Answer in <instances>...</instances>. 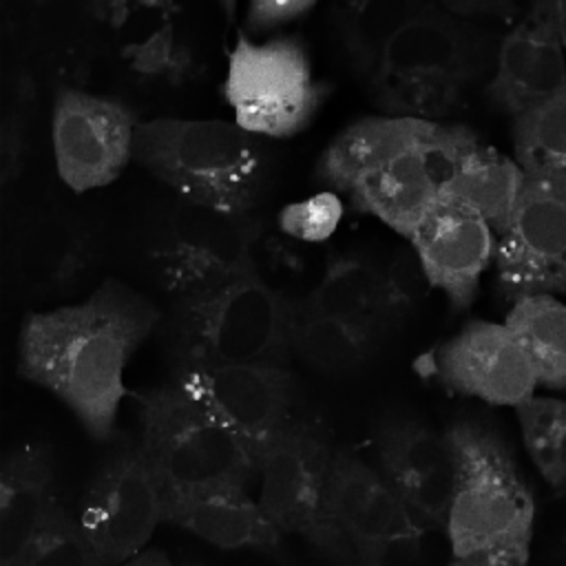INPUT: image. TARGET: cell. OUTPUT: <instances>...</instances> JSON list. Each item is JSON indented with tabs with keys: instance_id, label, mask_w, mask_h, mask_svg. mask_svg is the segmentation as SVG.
<instances>
[{
	"instance_id": "6da1fadb",
	"label": "cell",
	"mask_w": 566,
	"mask_h": 566,
	"mask_svg": "<svg viewBox=\"0 0 566 566\" xmlns=\"http://www.w3.org/2000/svg\"><path fill=\"white\" fill-rule=\"evenodd\" d=\"M159 321L148 296L108 279L84 301L27 312L15 371L60 398L93 440L108 442L126 396L124 371Z\"/></svg>"
},
{
	"instance_id": "7a4b0ae2",
	"label": "cell",
	"mask_w": 566,
	"mask_h": 566,
	"mask_svg": "<svg viewBox=\"0 0 566 566\" xmlns=\"http://www.w3.org/2000/svg\"><path fill=\"white\" fill-rule=\"evenodd\" d=\"M497 46L500 38L480 22L422 2L385 51L369 95L385 115L442 122L489 82Z\"/></svg>"
},
{
	"instance_id": "3957f363",
	"label": "cell",
	"mask_w": 566,
	"mask_h": 566,
	"mask_svg": "<svg viewBox=\"0 0 566 566\" xmlns=\"http://www.w3.org/2000/svg\"><path fill=\"white\" fill-rule=\"evenodd\" d=\"M133 161L175 197L226 212H252L268 177L263 139L226 119H144Z\"/></svg>"
},
{
	"instance_id": "277c9868",
	"label": "cell",
	"mask_w": 566,
	"mask_h": 566,
	"mask_svg": "<svg viewBox=\"0 0 566 566\" xmlns=\"http://www.w3.org/2000/svg\"><path fill=\"white\" fill-rule=\"evenodd\" d=\"M298 301L254 270L172 298L166 323L170 363L290 365Z\"/></svg>"
},
{
	"instance_id": "5b68a950",
	"label": "cell",
	"mask_w": 566,
	"mask_h": 566,
	"mask_svg": "<svg viewBox=\"0 0 566 566\" xmlns=\"http://www.w3.org/2000/svg\"><path fill=\"white\" fill-rule=\"evenodd\" d=\"M139 447L164 497L248 491L259 478L252 451L172 380L135 394Z\"/></svg>"
},
{
	"instance_id": "8992f818",
	"label": "cell",
	"mask_w": 566,
	"mask_h": 566,
	"mask_svg": "<svg viewBox=\"0 0 566 566\" xmlns=\"http://www.w3.org/2000/svg\"><path fill=\"white\" fill-rule=\"evenodd\" d=\"M455 486L444 524L453 555L491 546H531L535 500L506 440L480 420L444 429Z\"/></svg>"
},
{
	"instance_id": "52a82bcc",
	"label": "cell",
	"mask_w": 566,
	"mask_h": 566,
	"mask_svg": "<svg viewBox=\"0 0 566 566\" xmlns=\"http://www.w3.org/2000/svg\"><path fill=\"white\" fill-rule=\"evenodd\" d=\"M221 91L241 128L261 139H287L314 122L329 84L314 75L296 35L252 40L239 33Z\"/></svg>"
},
{
	"instance_id": "ba28073f",
	"label": "cell",
	"mask_w": 566,
	"mask_h": 566,
	"mask_svg": "<svg viewBox=\"0 0 566 566\" xmlns=\"http://www.w3.org/2000/svg\"><path fill=\"white\" fill-rule=\"evenodd\" d=\"M332 451L316 422L292 416L256 460V502L283 535H301L338 566H358L327 509Z\"/></svg>"
},
{
	"instance_id": "9c48e42d",
	"label": "cell",
	"mask_w": 566,
	"mask_h": 566,
	"mask_svg": "<svg viewBox=\"0 0 566 566\" xmlns=\"http://www.w3.org/2000/svg\"><path fill=\"white\" fill-rule=\"evenodd\" d=\"M478 146V135L462 124L422 119L413 135L349 188L352 208L380 219L409 241L440 206L444 186Z\"/></svg>"
},
{
	"instance_id": "30bf717a",
	"label": "cell",
	"mask_w": 566,
	"mask_h": 566,
	"mask_svg": "<svg viewBox=\"0 0 566 566\" xmlns=\"http://www.w3.org/2000/svg\"><path fill=\"white\" fill-rule=\"evenodd\" d=\"M261 234L263 223L254 212H226L175 197L153 245L161 287L177 298L254 272Z\"/></svg>"
},
{
	"instance_id": "8fae6325",
	"label": "cell",
	"mask_w": 566,
	"mask_h": 566,
	"mask_svg": "<svg viewBox=\"0 0 566 566\" xmlns=\"http://www.w3.org/2000/svg\"><path fill=\"white\" fill-rule=\"evenodd\" d=\"M77 522L108 566L144 551L164 522V491L137 440L122 442L97 467L82 495Z\"/></svg>"
},
{
	"instance_id": "7c38bea8",
	"label": "cell",
	"mask_w": 566,
	"mask_h": 566,
	"mask_svg": "<svg viewBox=\"0 0 566 566\" xmlns=\"http://www.w3.org/2000/svg\"><path fill=\"white\" fill-rule=\"evenodd\" d=\"M135 111L108 95L57 86L51 108V148L60 179L73 192L113 184L135 155Z\"/></svg>"
},
{
	"instance_id": "4fadbf2b",
	"label": "cell",
	"mask_w": 566,
	"mask_h": 566,
	"mask_svg": "<svg viewBox=\"0 0 566 566\" xmlns=\"http://www.w3.org/2000/svg\"><path fill=\"white\" fill-rule=\"evenodd\" d=\"M170 380L221 420L256 460L294 416L290 365L170 363Z\"/></svg>"
},
{
	"instance_id": "5bb4252c",
	"label": "cell",
	"mask_w": 566,
	"mask_h": 566,
	"mask_svg": "<svg viewBox=\"0 0 566 566\" xmlns=\"http://www.w3.org/2000/svg\"><path fill=\"white\" fill-rule=\"evenodd\" d=\"M497 296L566 294V190L542 179H524L504 228L495 234Z\"/></svg>"
},
{
	"instance_id": "9a60e30c",
	"label": "cell",
	"mask_w": 566,
	"mask_h": 566,
	"mask_svg": "<svg viewBox=\"0 0 566 566\" xmlns=\"http://www.w3.org/2000/svg\"><path fill=\"white\" fill-rule=\"evenodd\" d=\"M431 374L453 394L495 407H517L535 396L537 378L520 340L504 323L469 321L429 358Z\"/></svg>"
},
{
	"instance_id": "2e32d148",
	"label": "cell",
	"mask_w": 566,
	"mask_h": 566,
	"mask_svg": "<svg viewBox=\"0 0 566 566\" xmlns=\"http://www.w3.org/2000/svg\"><path fill=\"white\" fill-rule=\"evenodd\" d=\"M378 471L427 526L444 528L453 486L455 460L444 433L429 424L391 416L376 429Z\"/></svg>"
},
{
	"instance_id": "e0dca14e",
	"label": "cell",
	"mask_w": 566,
	"mask_h": 566,
	"mask_svg": "<svg viewBox=\"0 0 566 566\" xmlns=\"http://www.w3.org/2000/svg\"><path fill=\"white\" fill-rule=\"evenodd\" d=\"M327 509L358 566H365L391 539L422 526L385 475L345 447L332 451Z\"/></svg>"
},
{
	"instance_id": "ac0fdd59",
	"label": "cell",
	"mask_w": 566,
	"mask_h": 566,
	"mask_svg": "<svg viewBox=\"0 0 566 566\" xmlns=\"http://www.w3.org/2000/svg\"><path fill=\"white\" fill-rule=\"evenodd\" d=\"M564 88L566 53L553 22L551 0H539L528 4L513 29L500 38L484 91L493 106L517 117Z\"/></svg>"
},
{
	"instance_id": "d6986e66",
	"label": "cell",
	"mask_w": 566,
	"mask_h": 566,
	"mask_svg": "<svg viewBox=\"0 0 566 566\" xmlns=\"http://www.w3.org/2000/svg\"><path fill=\"white\" fill-rule=\"evenodd\" d=\"M431 287L442 290L453 310L473 303L480 279L493 265L495 232L478 214L438 206L409 237Z\"/></svg>"
},
{
	"instance_id": "ffe728a7",
	"label": "cell",
	"mask_w": 566,
	"mask_h": 566,
	"mask_svg": "<svg viewBox=\"0 0 566 566\" xmlns=\"http://www.w3.org/2000/svg\"><path fill=\"white\" fill-rule=\"evenodd\" d=\"M53 453L44 442H24L0 467V566H18L57 504Z\"/></svg>"
},
{
	"instance_id": "44dd1931",
	"label": "cell",
	"mask_w": 566,
	"mask_h": 566,
	"mask_svg": "<svg viewBox=\"0 0 566 566\" xmlns=\"http://www.w3.org/2000/svg\"><path fill=\"white\" fill-rule=\"evenodd\" d=\"M91 234L66 214H49L29 226L11 250V265L22 285L35 294L73 290L91 270Z\"/></svg>"
},
{
	"instance_id": "7402d4cb",
	"label": "cell",
	"mask_w": 566,
	"mask_h": 566,
	"mask_svg": "<svg viewBox=\"0 0 566 566\" xmlns=\"http://www.w3.org/2000/svg\"><path fill=\"white\" fill-rule=\"evenodd\" d=\"M164 522L186 528L223 551L252 548L274 553L283 539V533L248 491L164 497Z\"/></svg>"
},
{
	"instance_id": "603a6c76",
	"label": "cell",
	"mask_w": 566,
	"mask_h": 566,
	"mask_svg": "<svg viewBox=\"0 0 566 566\" xmlns=\"http://www.w3.org/2000/svg\"><path fill=\"white\" fill-rule=\"evenodd\" d=\"M394 332L378 321H354L298 307L292 352L318 374L340 376L365 367Z\"/></svg>"
},
{
	"instance_id": "cb8c5ba5",
	"label": "cell",
	"mask_w": 566,
	"mask_h": 566,
	"mask_svg": "<svg viewBox=\"0 0 566 566\" xmlns=\"http://www.w3.org/2000/svg\"><path fill=\"white\" fill-rule=\"evenodd\" d=\"M422 0H347L329 9L332 24L352 73L367 86L400 29Z\"/></svg>"
},
{
	"instance_id": "d4e9b609",
	"label": "cell",
	"mask_w": 566,
	"mask_h": 566,
	"mask_svg": "<svg viewBox=\"0 0 566 566\" xmlns=\"http://www.w3.org/2000/svg\"><path fill=\"white\" fill-rule=\"evenodd\" d=\"M526 175L515 159L480 144L442 190L440 206H455L484 219L497 234L517 201Z\"/></svg>"
},
{
	"instance_id": "484cf974",
	"label": "cell",
	"mask_w": 566,
	"mask_h": 566,
	"mask_svg": "<svg viewBox=\"0 0 566 566\" xmlns=\"http://www.w3.org/2000/svg\"><path fill=\"white\" fill-rule=\"evenodd\" d=\"M422 119L374 115L345 126L318 155L316 181L332 192L347 195L349 188L387 153L405 142Z\"/></svg>"
},
{
	"instance_id": "4316f807",
	"label": "cell",
	"mask_w": 566,
	"mask_h": 566,
	"mask_svg": "<svg viewBox=\"0 0 566 566\" xmlns=\"http://www.w3.org/2000/svg\"><path fill=\"white\" fill-rule=\"evenodd\" d=\"M382 276L385 265L365 254H332L318 283L298 301V307L323 316L378 321Z\"/></svg>"
},
{
	"instance_id": "83f0119b",
	"label": "cell",
	"mask_w": 566,
	"mask_h": 566,
	"mask_svg": "<svg viewBox=\"0 0 566 566\" xmlns=\"http://www.w3.org/2000/svg\"><path fill=\"white\" fill-rule=\"evenodd\" d=\"M504 325L526 352L537 385L566 389V303L557 296H524L511 305Z\"/></svg>"
},
{
	"instance_id": "f1b7e54d",
	"label": "cell",
	"mask_w": 566,
	"mask_h": 566,
	"mask_svg": "<svg viewBox=\"0 0 566 566\" xmlns=\"http://www.w3.org/2000/svg\"><path fill=\"white\" fill-rule=\"evenodd\" d=\"M511 133L522 172L566 190V88L513 117Z\"/></svg>"
},
{
	"instance_id": "f546056e",
	"label": "cell",
	"mask_w": 566,
	"mask_h": 566,
	"mask_svg": "<svg viewBox=\"0 0 566 566\" xmlns=\"http://www.w3.org/2000/svg\"><path fill=\"white\" fill-rule=\"evenodd\" d=\"M515 416L535 469L553 491L566 493V400L531 396Z\"/></svg>"
},
{
	"instance_id": "4dcf8cb0",
	"label": "cell",
	"mask_w": 566,
	"mask_h": 566,
	"mask_svg": "<svg viewBox=\"0 0 566 566\" xmlns=\"http://www.w3.org/2000/svg\"><path fill=\"white\" fill-rule=\"evenodd\" d=\"M18 566H108L93 548L80 522L57 502L44 517Z\"/></svg>"
},
{
	"instance_id": "1f68e13d",
	"label": "cell",
	"mask_w": 566,
	"mask_h": 566,
	"mask_svg": "<svg viewBox=\"0 0 566 566\" xmlns=\"http://www.w3.org/2000/svg\"><path fill=\"white\" fill-rule=\"evenodd\" d=\"M429 285L420 261L413 250L398 252L387 265L382 276V294L378 307V321L396 332L402 321L413 312L420 303L424 287Z\"/></svg>"
},
{
	"instance_id": "d6a6232c",
	"label": "cell",
	"mask_w": 566,
	"mask_h": 566,
	"mask_svg": "<svg viewBox=\"0 0 566 566\" xmlns=\"http://www.w3.org/2000/svg\"><path fill=\"white\" fill-rule=\"evenodd\" d=\"M31 106L33 84L27 75H22L15 84L13 95L9 97L0 124V184L4 190H9V186L20 177L24 166L31 128Z\"/></svg>"
},
{
	"instance_id": "836d02e7",
	"label": "cell",
	"mask_w": 566,
	"mask_h": 566,
	"mask_svg": "<svg viewBox=\"0 0 566 566\" xmlns=\"http://www.w3.org/2000/svg\"><path fill=\"white\" fill-rule=\"evenodd\" d=\"M340 199L334 192H323L283 208L279 223L283 232L296 239L321 241L334 232V228L340 221Z\"/></svg>"
},
{
	"instance_id": "e575fe53",
	"label": "cell",
	"mask_w": 566,
	"mask_h": 566,
	"mask_svg": "<svg viewBox=\"0 0 566 566\" xmlns=\"http://www.w3.org/2000/svg\"><path fill=\"white\" fill-rule=\"evenodd\" d=\"M433 526L420 528L385 544L365 566H449L453 551L451 544L440 546L433 542Z\"/></svg>"
},
{
	"instance_id": "d590c367",
	"label": "cell",
	"mask_w": 566,
	"mask_h": 566,
	"mask_svg": "<svg viewBox=\"0 0 566 566\" xmlns=\"http://www.w3.org/2000/svg\"><path fill=\"white\" fill-rule=\"evenodd\" d=\"M316 4L310 0H256L245 9V27L252 33L272 31L292 20L305 18Z\"/></svg>"
},
{
	"instance_id": "8d00e7d4",
	"label": "cell",
	"mask_w": 566,
	"mask_h": 566,
	"mask_svg": "<svg viewBox=\"0 0 566 566\" xmlns=\"http://www.w3.org/2000/svg\"><path fill=\"white\" fill-rule=\"evenodd\" d=\"M447 11L455 13L458 18L478 22V20H520L526 9H522L515 2H506V0H444L440 2Z\"/></svg>"
},
{
	"instance_id": "74e56055",
	"label": "cell",
	"mask_w": 566,
	"mask_h": 566,
	"mask_svg": "<svg viewBox=\"0 0 566 566\" xmlns=\"http://www.w3.org/2000/svg\"><path fill=\"white\" fill-rule=\"evenodd\" d=\"M531 546H491L453 555L449 566H526Z\"/></svg>"
},
{
	"instance_id": "f35d334b",
	"label": "cell",
	"mask_w": 566,
	"mask_h": 566,
	"mask_svg": "<svg viewBox=\"0 0 566 566\" xmlns=\"http://www.w3.org/2000/svg\"><path fill=\"white\" fill-rule=\"evenodd\" d=\"M119 566H175L170 557L159 548H146Z\"/></svg>"
},
{
	"instance_id": "ab89813d",
	"label": "cell",
	"mask_w": 566,
	"mask_h": 566,
	"mask_svg": "<svg viewBox=\"0 0 566 566\" xmlns=\"http://www.w3.org/2000/svg\"><path fill=\"white\" fill-rule=\"evenodd\" d=\"M551 11H553V22L559 35V44L566 53V0H551Z\"/></svg>"
},
{
	"instance_id": "60d3db41",
	"label": "cell",
	"mask_w": 566,
	"mask_h": 566,
	"mask_svg": "<svg viewBox=\"0 0 566 566\" xmlns=\"http://www.w3.org/2000/svg\"><path fill=\"white\" fill-rule=\"evenodd\" d=\"M179 566H206V564H199V562H181Z\"/></svg>"
}]
</instances>
